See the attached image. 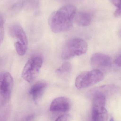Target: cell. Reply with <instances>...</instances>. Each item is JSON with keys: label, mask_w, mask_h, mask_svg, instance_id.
<instances>
[{"label": "cell", "mask_w": 121, "mask_h": 121, "mask_svg": "<svg viewBox=\"0 0 121 121\" xmlns=\"http://www.w3.org/2000/svg\"><path fill=\"white\" fill-rule=\"evenodd\" d=\"M76 12V7L70 4L54 12L49 19V25L52 31L58 33L70 30L72 27Z\"/></svg>", "instance_id": "obj_1"}, {"label": "cell", "mask_w": 121, "mask_h": 121, "mask_svg": "<svg viewBox=\"0 0 121 121\" xmlns=\"http://www.w3.org/2000/svg\"><path fill=\"white\" fill-rule=\"evenodd\" d=\"M88 48L86 42L80 38L70 39L64 45L61 53L63 59L67 60L85 54Z\"/></svg>", "instance_id": "obj_2"}, {"label": "cell", "mask_w": 121, "mask_h": 121, "mask_svg": "<svg viewBox=\"0 0 121 121\" xmlns=\"http://www.w3.org/2000/svg\"><path fill=\"white\" fill-rule=\"evenodd\" d=\"M104 78L101 71L97 69L83 72L76 78L75 86L79 89H84L101 82Z\"/></svg>", "instance_id": "obj_3"}, {"label": "cell", "mask_w": 121, "mask_h": 121, "mask_svg": "<svg viewBox=\"0 0 121 121\" xmlns=\"http://www.w3.org/2000/svg\"><path fill=\"white\" fill-rule=\"evenodd\" d=\"M11 35L16 39L14 44L16 52L18 55H25L27 50L28 42L25 32L22 27L18 24H14L10 28Z\"/></svg>", "instance_id": "obj_4"}, {"label": "cell", "mask_w": 121, "mask_h": 121, "mask_svg": "<svg viewBox=\"0 0 121 121\" xmlns=\"http://www.w3.org/2000/svg\"><path fill=\"white\" fill-rule=\"evenodd\" d=\"M43 59L38 56L29 60L25 65L22 73L23 79L29 83L34 81L42 65Z\"/></svg>", "instance_id": "obj_5"}, {"label": "cell", "mask_w": 121, "mask_h": 121, "mask_svg": "<svg viewBox=\"0 0 121 121\" xmlns=\"http://www.w3.org/2000/svg\"><path fill=\"white\" fill-rule=\"evenodd\" d=\"M90 62L92 66L95 69L101 71L110 67L111 65V59L107 55L95 53L92 56Z\"/></svg>", "instance_id": "obj_6"}, {"label": "cell", "mask_w": 121, "mask_h": 121, "mask_svg": "<svg viewBox=\"0 0 121 121\" xmlns=\"http://www.w3.org/2000/svg\"><path fill=\"white\" fill-rule=\"evenodd\" d=\"M13 84V79L10 73L5 72H0V91L10 96Z\"/></svg>", "instance_id": "obj_7"}, {"label": "cell", "mask_w": 121, "mask_h": 121, "mask_svg": "<svg viewBox=\"0 0 121 121\" xmlns=\"http://www.w3.org/2000/svg\"><path fill=\"white\" fill-rule=\"evenodd\" d=\"M71 107L70 101L67 97H60L54 99L50 105V110L52 112H67Z\"/></svg>", "instance_id": "obj_8"}, {"label": "cell", "mask_w": 121, "mask_h": 121, "mask_svg": "<svg viewBox=\"0 0 121 121\" xmlns=\"http://www.w3.org/2000/svg\"><path fill=\"white\" fill-rule=\"evenodd\" d=\"M105 106L102 104H92V121H108V114Z\"/></svg>", "instance_id": "obj_9"}, {"label": "cell", "mask_w": 121, "mask_h": 121, "mask_svg": "<svg viewBox=\"0 0 121 121\" xmlns=\"http://www.w3.org/2000/svg\"><path fill=\"white\" fill-rule=\"evenodd\" d=\"M47 86V84L46 82H38L31 87L29 92L35 104H37L39 101Z\"/></svg>", "instance_id": "obj_10"}, {"label": "cell", "mask_w": 121, "mask_h": 121, "mask_svg": "<svg viewBox=\"0 0 121 121\" xmlns=\"http://www.w3.org/2000/svg\"><path fill=\"white\" fill-rule=\"evenodd\" d=\"M92 19L91 13L87 11H81L76 13L74 20L76 23L80 26L86 27L90 25Z\"/></svg>", "instance_id": "obj_11"}, {"label": "cell", "mask_w": 121, "mask_h": 121, "mask_svg": "<svg viewBox=\"0 0 121 121\" xmlns=\"http://www.w3.org/2000/svg\"><path fill=\"white\" fill-rule=\"evenodd\" d=\"M72 65L70 63L65 62L56 70V73L59 77L66 78L72 72Z\"/></svg>", "instance_id": "obj_12"}, {"label": "cell", "mask_w": 121, "mask_h": 121, "mask_svg": "<svg viewBox=\"0 0 121 121\" xmlns=\"http://www.w3.org/2000/svg\"><path fill=\"white\" fill-rule=\"evenodd\" d=\"M113 4L117 7V9L114 13L116 17L121 16V0H111Z\"/></svg>", "instance_id": "obj_13"}, {"label": "cell", "mask_w": 121, "mask_h": 121, "mask_svg": "<svg viewBox=\"0 0 121 121\" xmlns=\"http://www.w3.org/2000/svg\"><path fill=\"white\" fill-rule=\"evenodd\" d=\"M4 19L0 15V46L3 43L4 37Z\"/></svg>", "instance_id": "obj_14"}, {"label": "cell", "mask_w": 121, "mask_h": 121, "mask_svg": "<svg viewBox=\"0 0 121 121\" xmlns=\"http://www.w3.org/2000/svg\"><path fill=\"white\" fill-rule=\"evenodd\" d=\"M71 118L70 115L69 114H64L59 117L55 121H69Z\"/></svg>", "instance_id": "obj_15"}, {"label": "cell", "mask_w": 121, "mask_h": 121, "mask_svg": "<svg viewBox=\"0 0 121 121\" xmlns=\"http://www.w3.org/2000/svg\"><path fill=\"white\" fill-rule=\"evenodd\" d=\"M56 0L60 3H70L79 2V1H81L82 0Z\"/></svg>", "instance_id": "obj_16"}, {"label": "cell", "mask_w": 121, "mask_h": 121, "mask_svg": "<svg viewBox=\"0 0 121 121\" xmlns=\"http://www.w3.org/2000/svg\"><path fill=\"white\" fill-rule=\"evenodd\" d=\"M115 63L118 66H121V54L117 57L115 60Z\"/></svg>", "instance_id": "obj_17"}, {"label": "cell", "mask_w": 121, "mask_h": 121, "mask_svg": "<svg viewBox=\"0 0 121 121\" xmlns=\"http://www.w3.org/2000/svg\"><path fill=\"white\" fill-rule=\"evenodd\" d=\"M119 35L120 37L121 38V30H120V32H119Z\"/></svg>", "instance_id": "obj_18"}, {"label": "cell", "mask_w": 121, "mask_h": 121, "mask_svg": "<svg viewBox=\"0 0 121 121\" xmlns=\"http://www.w3.org/2000/svg\"><path fill=\"white\" fill-rule=\"evenodd\" d=\"M109 121H114V120L113 118H111Z\"/></svg>", "instance_id": "obj_19"}, {"label": "cell", "mask_w": 121, "mask_h": 121, "mask_svg": "<svg viewBox=\"0 0 121 121\" xmlns=\"http://www.w3.org/2000/svg\"><path fill=\"white\" fill-rule=\"evenodd\" d=\"M3 119H0V121H3Z\"/></svg>", "instance_id": "obj_20"}]
</instances>
